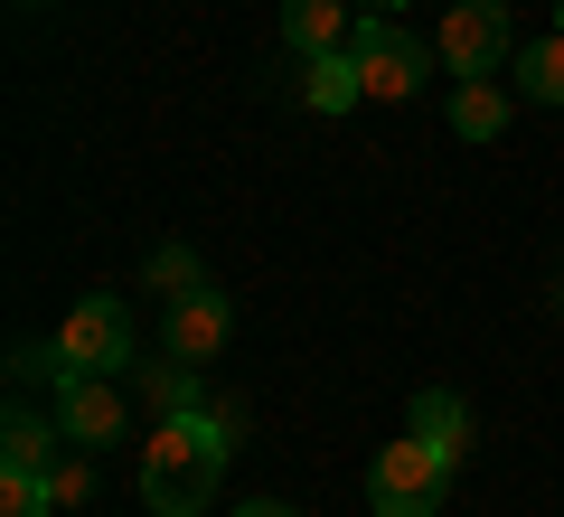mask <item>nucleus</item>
<instances>
[{
    "label": "nucleus",
    "instance_id": "f257e3e1",
    "mask_svg": "<svg viewBox=\"0 0 564 517\" xmlns=\"http://www.w3.org/2000/svg\"><path fill=\"white\" fill-rule=\"evenodd\" d=\"M226 433H236V414H217V405L161 414L141 433V452H132L141 508L151 517H207V498H217V480H226Z\"/></svg>",
    "mask_w": 564,
    "mask_h": 517
},
{
    "label": "nucleus",
    "instance_id": "f03ea898",
    "mask_svg": "<svg viewBox=\"0 0 564 517\" xmlns=\"http://www.w3.org/2000/svg\"><path fill=\"white\" fill-rule=\"evenodd\" d=\"M443 498H452V461L433 452V442L404 433V442H386V452L367 461V508L377 517H433Z\"/></svg>",
    "mask_w": 564,
    "mask_h": 517
},
{
    "label": "nucleus",
    "instance_id": "7ed1b4c3",
    "mask_svg": "<svg viewBox=\"0 0 564 517\" xmlns=\"http://www.w3.org/2000/svg\"><path fill=\"white\" fill-rule=\"evenodd\" d=\"M57 367H85V377H132V311L113 292H85L76 311L57 320Z\"/></svg>",
    "mask_w": 564,
    "mask_h": 517
},
{
    "label": "nucleus",
    "instance_id": "20e7f679",
    "mask_svg": "<svg viewBox=\"0 0 564 517\" xmlns=\"http://www.w3.org/2000/svg\"><path fill=\"white\" fill-rule=\"evenodd\" d=\"M348 57H358V85H367V104H404L423 76H433V57H423V39L414 29H395L377 10V20H358L348 29Z\"/></svg>",
    "mask_w": 564,
    "mask_h": 517
},
{
    "label": "nucleus",
    "instance_id": "39448f33",
    "mask_svg": "<svg viewBox=\"0 0 564 517\" xmlns=\"http://www.w3.org/2000/svg\"><path fill=\"white\" fill-rule=\"evenodd\" d=\"M433 57L452 76H499L518 57V29H508V0H452L443 29H433Z\"/></svg>",
    "mask_w": 564,
    "mask_h": 517
},
{
    "label": "nucleus",
    "instance_id": "423d86ee",
    "mask_svg": "<svg viewBox=\"0 0 564 517\" xmlns=\"http://www.w3.org/2000/svg\"><path fill=\"white\" fill-rule=\"evenodd\" d=\"M57 423L76 452H113L132 433V405H122L113 377H85V367H57Z\"/></svg>",
    "mask_w": 564,
    "mask_h": 517
},
{
    "label": "nucleus",
    "instance_id": "0eeeda50",
    "mask_svg": "<svg viewBox=\"0 0 564 517\" xmlns=\"http://www.w3.org/2000/svg\"><path fill=\"white\" fill-rule=\"evenodd\" d=\"M226 330H236V311H226V292L217 282H198V292H180L170 301V348H180L188 367H207L226 348Z\"/></svg>",
    "mask_w": 564,
    "mask_h": 517
},
{
    "label": "nucleus",
    "instance_id": "6e6552de",
    "mask_svg": "<svg viewBox=\"0 0 564 517\" xmlns=\"http://www.w3.org/2000/svg\"><path fill=\"white\" fill-rule=\"evenodd\" d=\"M132 396L151 405V414H198V367L180 358V348H170V358H132Z\"/></svg>",
    "mask_w": 564,
    "mask_h": 517
},
{
    "label": "nucleus",
    "instance_id": "1a4fd4ad",
    "mask_svg": "<svg viewBox=\"0 0 564 517\" xmlns=\"http://www.w3.org/2000/svg\"><path fill=\"white\" fill-rule=\"evenodd\" d=\"M282 47H292V57L348 47V0H282Z\"/></svg>",
    "mask_w": 564,
    "mask_h": 517
},
{
    "label": "nucleus",
    "instance_id": "9d476101",
    "mask_svg": "<svg viewBox=\"0 0 564 517\" xmlns=\"http://www.w3.org/2000/svg\"><path fill=\"white\" fill-rule=\"evenodd\" d=\"M414 442H433L443 461H462L470 452V405L452 396V386H423L414 396Z\"/></svg>",
    "mask_w": 564,
    "mask_h": 517
},
{
    "label": "nucleus",
    "instance_id": "9b49d317",
    "mask_svg": "<svg viewBox=\"0 0 564 517\" xmlns=\"http://www.w3.org/2000/svg\"><path fill=\"white\" fill-rule=\"evenodd\" d=\"M302 104H311V114H348V104H367L358 57H348V47H329V57H302Z\"/></svg>",
    "mask_w": 564,
    "mask_h": 517
},
{
    "label": "nucleus",
    "instance_id": "f8f14e48",
    "mask_svg": "<svg viewBox=\"0 0 564 517\" xmlns=\"http://www.w3.org/2000/svg\"><path fill=\"white\" fill-rule=\"evenodd\" d=\"M452 132H462V141H499V132H508L499 76H462V85H452Z\"/></svg>",
    "mask_w": 564,
    "mask_h": 517
},
{
    "label": "nucleus",
    "instance_id": "ddd939ff",
    "mask_svg": "<svg viewBox=\"0 0 564 517\" xmlns=\"http://www.w3.org/2000/svg\"><path fill=\"white\" fill-rule=\"evenodd\" d=\"M57 433H66V423H39L20 405V414L0 423V471H57Z\"/></svg>",
    "mask_w": 564,
    "mask_h": 517
},
{
    "label": "nucleus",
    "instance_id": "4468645a",
    "mask_svg": "<svg viewBox=\"0 0 564 517\" xmlns=\"http://www.w3.org/2000/svg\"><path fill=\"white\" fill-rule=\"evenodd\" d=\"M508 66H518V95H536V104H564V29H555V39H527Z\"/></svg>",
    "mask_w": 564,
    "mask_h": 517
},
{
    "label": "nucleus",
    "instance_id": "2eb2a0df",
    "mask_svg": "<svg viewBox=\"0 0 564 517\" xmlns=\"http://www.w3.org/2000/svg\"><path fill=\"white\" fill-rule=\"evenodd\" d=\"M0 517H57L47 471H0Z\"/></svg>",
    "mask_w": 564,
    "mask_h": 517
},
{
    "label": "nucleus",
    "instance_id": "dca6fc26",
    "mask_svg": "<svg viewBox=\"0 0 564 517\" xmlns=\"http://www.w3.org/2000/svg\"><path fill=\"white\" fill-rule=\"evenodd\" d=\"M151 282H161V292H198V263H188V245H161V255H151Z\"/></svg>",
    "mask_w": 564,
    "mask_h": 517
},
{
    "label": "nucleus",
    "instance_id": "f3484780",
    "mask_svg": "<svg viewBox=\"0 0 564 517\" xmlns=\"http://www.w3.org/2000/svg\"><path fill=\"white\" fill-rule=\"evenodd\" d=\"M47 489H57V508H76V498L95 489V480H85V461H66V471H47Z\"/></svg>",
    "mask_w": 564,
    "mask_h": 517
},
{
    "label": "nucleus",
    "instance_id": "a211bd4d",
    "mask_svg": "<svg viewBox=\"0 0 564 517\" xmlns=\"http://www.w3.org/2000/svg\"><path fill=\"white\" fill-rule=\"evenodd\" d=\"M236 517H302V508H282V498H254V508H236Z\"/></svg>",
    "mask_w": 564,
    "mask_h": 517
},
{
    "label": "nucleus",
    "instance_id": "6ab92c4d",
    "mask_svg": "<svg viewBox=\"0 0 564 517\" xmlns=\"http://www.w3.org/2000/svg\"><path fill=\"white\" fill-rule=\"evenodd\" d=\"M555 29H564V0H555Z\"/></svg>",
    "mask_w": 564,
    "mask_h": 517
},
{
    "label": "nucleus",
    "instance_id": "aec40b11",
    "mask_svg": "<svg viewBox=\"0 0 564 517\" xmlns=\"http://www.w3.org/2000/svg\"><path fill=\"white\" fill-rule=\"evenodd\" d=\"M377 10H386V0H377Z\"/></svg>",
    "mask_w": 564,
    "mask_h": 517
}]
</instances>
